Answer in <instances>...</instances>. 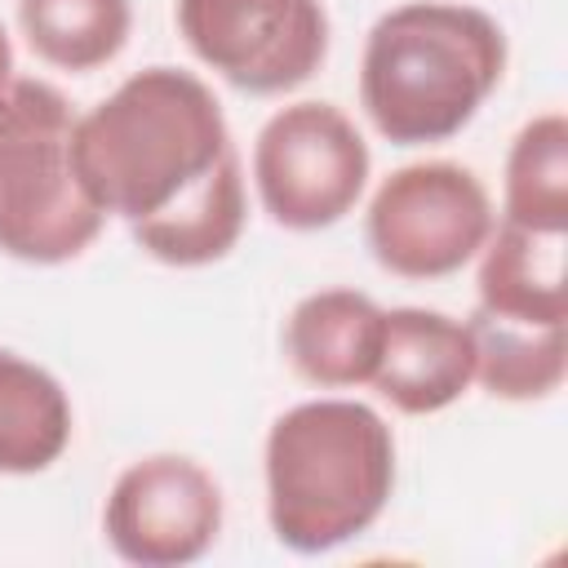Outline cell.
Segmentation results:
<instances>
[{
	"instance_id": "cell-1",
	"label": "cell",
	"mask_w": 568,
	"mask_h": 568,
	"mask_svg": "<svg viewBox=\"0 0 568 568\" xmlns=\"http://www.w3.org/2000/svg\"><path fill=\"white\" fill-rule=\"evenodd\" d=\"M75 178L133 244L178 271L222 262L248 217L244 169L217 93L182 67H142L75 115Z\"/></svg>"
},
{
	"instance_id": "cell-2",
	"label": "cell",
	"mask_w": 568,
	"mask_h": 568,
	"mask_svg": "<svg viewBox=\"0 0 568 568\" xmlns=\"http://www.w3.org/2000/svg\"><path fill=\"white\" fill-rule=\"evenodd\" d=\"M266 524L293 555L364 537L395 493V430L359 399L324 395L284 408L262 444Z\"/></svg>"
},
{
	"instance_id": "cell-3",
	"label": "cell",
	"mask_w": 568,
	"mask_h": 568,
	"mask_svg": "<svg viewBox=\"0 0 568 568\" xmlns=\"http://www.w3.org/2000/svg\"><path fill=\"white\" fill-rule=\"evenodd\" d=\"M506 75V31L453 0H408L368 27L359 106L395 146L457 138Z\"/></svg>"
},
{
	"instance_id": "cell-4",
	"label": "cell",
	"mask_w": 568,
	"mask_h": 568,
	"mask_svg": "<svg viewBox=\"0 0 568 568\" xmlns=\"http://www.w3.org/2000/svg\"><path fill=\"white\" fill-rule=\"evenodd\" d=\"M75 111L49 80L0 93V253L27 266L75 262L106 226L71 160Z\"/></svg>"
},
{
	"instance_id": "cell-5",
	"label": "cell",
	"mask_w": 568,
	"mask_h": 568,
	"mask_svg": "<svg viewBox=\"0 0 568 568\" xmlns=\"http://www.w3.org/2000/svg\"><path fill=\"white\" fill-rule=\"evenodd\" d=\"M493 195L457 160H417L382 178L364 213V240L399 280H444L470 266L493 235Z\"/></svg>"
},
{
	"instance_id": "cell-6",
	"label": "cell",
	"mask_w": 568,
	"mask_h": 568,
	"mask_svg": "<svg viewBox=\"0 0 568 568\" xmlns=\"http://www.w3.org/2000/svg\"><path fill=\"white\" fill-rule=\"evenodd\" d=\"M368 142L355 120L320 98L280 106L253 142V186L284 231L337 226L368 186Z\"/></svg>"
},
{
	"instance_id": "cell-7",
	"label": "cell",
	"mask_w": 568,
	"mask_h": 568,
	"mask_svg": "<svg viewBox=\"0 0 568 568\" xmlns=\"http://www.w3.org/2000/svg\"><path fill=\"white\" fill-rule=\"evenodd\" d=\"M173 18L186 49L253 98L306 84L333 40L324 0H178Z\"/></svg>"
},
{
	"instance_id": "cell-8",
	"label": "cell",
	"mask_w": 568,
	"mask_h": 568,
	"mask_svg": "<svg viewBox=\"0 0 568 568\" xmlns=\"http://www.w3.org/2000/svg\"><path fill=\"white\" fill-rule=\"evenodd\" d=\"M222 484L186 453L129 462L102 506V532L124 564L182 568L213 550L222 532Z\"/></svg>"
},
{
	"instance_id": "cell-9",
	"label": "cell",
	"mask_w": 568,
	"mask_h": 568,
	"mask_svg": "<svg viewBox=\"0 0 568 568\" xmlns=\"http://www.w3.org/2000/svg\"><path fill=\"white\" fill-rule=\"evenodd\" d=\"M475 382V337L466 320L430 306L382 311V346L368 386L404 417H430L457 404Z\"/></svg>"
},
{
	"instance_id": "cell-10",
	"label": "cell",
	"mask_w": 568,
	"mask_h": 568,
	"mask_svg": "<svg viewBox=\"0 0 568 568\" xmlns=\"http://www.w3.org/2000/svg\"><path fill=\"white\" fill-rule=\"evenodd\" d=\"M382 346V306L359 288L306 293L284 320V355L293 373L320 390L368 386Z\"/></svg>"
},
{
	"instance_id": "cell-11",
	"label": "cell",
	"mask_w": 568,
	"mask_h": 568,
	"mask_svg": "<svg viewBox=\"0 0 568 568\" xmlns=\"http://www.w3.org/2000/svg\"><path fill=\"white\" fill-rule=\"evenodd\" d=\"M564 235L568 231H528L515 222H493V235L479 248L475 311L532 328L568 324Z\"/></svg>"
},
{
	"instance_id": "cell-12",
	"label": "cell",
	"mask_w": 568,
	"mask_h": 568,
	"mask_svg": "<svg viewBox=\"0 0 568 568\" xmlns=\"http://www.w3.org/2000/svg\"><path fill=\"white\" fill-rule=\"evenodd\" d=\"M75 430V413L71 399L62 390V382L0 346V475H40L49 470Z\"/></svg>"
},
{
	"instance_id": "cell-13",
	"label": "cell",
	"mask_w": 568,
	"mask_h": 568,
	"mask_svg": "<svg viewBox=\"0 0 568 568\" xmlns=\"http://www.w3.org/2000/svg\"><path fill=\"white\" fill-rule=\"evenodd\" d=\"M18 31L44 67L84 75L124 53L133 0H18Z\"/></svg>"
},
{
	"instance_id": "cell-14",
	"label": "cell",
	"mask_w": 568,
	"mask_h": 568,
	"mask_svg": "<svg viewBox=\"0 0 568 568\" xmlns=\"http://www.w3.org/2000/svg\"><path fill=\"white\" fill-rule=\"evenodd\" d=\"M466 324L475 337V382L493 399L532 404V399H550L564 386L568 377L564 324L532 328V324L493 320L484 311H475Z\"/></svg>"
},
{
	"instance_id": "cell-15",
	"label": "cell",
	"mask_w": 568,
	"mask_h": 568,
	"mask_svg": "<svg viewBox=\"0 0 568 568\" xmlns=\"http://www.w3.org/2000/svg\"><path fill=\"white\" fill-rule=\"evenodd\" d=\"M501 222L528 231H568V120L559 111L532 115L501 173Z\"/></svg>"
},
{
	"instance_id": "cell-16",
	"label": "cell",
	"mask_w": 568,
	"mask_h": 568,
	"mask_svg": "<svg viewBox=\"0 0 568 568\" xmlns=\"http://www.w3.org/2000/svg\"><path fill=\"white\" fill-rule=\"evenodd\" d=\"M13 84V44H9V31L0 27V93Z\"/></svg>"
}]
</instances>
